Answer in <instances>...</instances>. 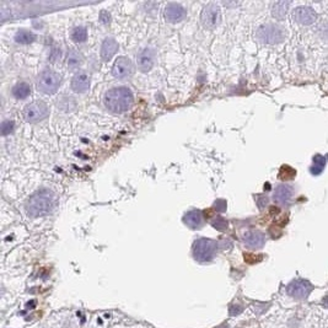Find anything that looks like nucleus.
<instances>
[{
	"label": "nucleus",
	"mask_w": 328,
	"mask_h": 328,
	"mask_svg": "<svg viewBox=\"0 0 328 328\" xmlns=\"http://www.w3.org/2000/svg\"><path fill=\"white\" fill-rule=\"evenodd\" d=\"M134 103V96L130 89L125 86H118V88L110 89L103 96V105L110 112L124 113L129 110Z\"/></svg>",
	"instance_id": "nucleus-1"
},
{
	"label": "nucleus",
	"mask_w": 328,
	"mask_h": 328,
	"mask_svg": "<svg viewBox=\"0 0 328 328\" xmlns=\"http://www.w3.org/2000/svg\"><path fill=\"white\" fill-rule=\"evenodd\" d=\"M56 196L48 188H42L34 192L26 201L25 209L27 215L31 218H39L51 213L54 207Z\"/></svg>",
	"instance_id": "nucleus-2"
},
{
	"label": "nucleus",
	"mask_w": 328,
	"mask_h": 328,
	"mask_svg": "<svg viewBox=\"0 0 328 328\" xmlns=\"http://www.w3.org/2000/svg\"><path fill=\"white\" fill-rule=\"evenodd\" d=\"M60 75L51 69H46L37 76V90L44 95H53L60 86Z\"/></svg>",
	"instance_id": "nucleus-3"
},
{
	"label": "nucleus",
	"mask_w": 328,
	"mask_h": 328,
	"mask_svg": "<svg viewBox=\"0 0 328 328\" xmlns=\"http://www.w3.org/2000/svg\"><path fill=\"white\" fill-rule=\"evenodd\" d=\"M258 41L266 44H277L284 41V29L275 24H266L258 27L257 30Z\"/></svg>",
	"instance_id": "nucleus-4"
},
{
	"label": "nucleus",
	"mask_w": 328,
	"mask_h": 328,
	"mask_svg": "<svg viewBox=\"0 0 328 328\" xmlns=\"http://www.w3.org/2000/svg\"><path fill=\"white\" fill-rule=\"evenodd\" d=\"M218 245L210 239H198L193 245V256L198 262H209L216 255Z\"/></svg>",
	"instance_id": "nucleus-5"
},
{
	"label": "nucleus",
	"mask_w": 328,
	"mask_h": 328,
	"mask_svg": "<svg viewBox=\"0 0 328 328\" xmlns=\"http://www.w3.org/2000/svg\"><path fill=\"white\" fill-rule=\"evenodd\" d=\"M49 115V107L46 102L43 101H33V102L29 103L25 106L24 112V119L27 123H37L41 120L46 119Z\"/></svg>",
	"instance_id": "nucleus-6"
},
{
	"label": "nucleus",
	"mask_w": 328,
	"mask_h": 328,
	"mask_svg": "<svg viewBox=\"0 0 328 328\" xmlns=\"http://www.w3.org/2000/svg\"><path fill=\"white\" fill-rule=\"evenodd\" d=\"M201 21L206 29L214 30L221 22V10L216 2H209L203 7L201 14Z\"/></svg>",
	"instance_id": "nucleus-7"
},
{
	"label": "nucleus",
	"mask_w": 328,
	"mask_h": 328,
	"mask_svg": "<svg viewBox=\"0 0 328 328\" xmlns=\"http://www.w3.org/2000/svg\"><path fill=\"white\" fill-rule=\"evenodd\" d=\"M314 290V287L310 282L304 279H297L294 282L290 283L287 288L288 295H290L292 298L295 299H306L310 295V293Z\"/></svg>",
	"instance_id": "nucleus-8"
},
{
	"label": "nucleus",
	"mask_w": 328,
	"mask_h": 328,
	"mask_svg": "<svg viewBox=\"0 0 328 328\" xmlns=\"http://www.w3.org/2000/svg\"><path fill=\"white\" fill-rule=\"evenodd\" d=\"M134 73V65L128 57H119L112 66V75L116 79H127Z\"/></svg>",
	"instance_id": "nucleus-9"
},
{
	"label": "nucleus",
	"mask_w": 328,
	"mask_h": 328,
	"mask_svg": "<svg viewBox=\"0 0 328 328\" xmlns=\"http://www.w3.org/2000/svg\"><path fill=\"white\" fill-rule=\"evenodd\" d=\"M155 63H156V51L154 48H147L142 49L139 52L137 57V64L138 69H139L142 73H148V71L151 70L154 68Z\"/></svg>",
	"instance_id": "nucleus-10"
},
{
	"label": "nucleus",
	"mask_w": 328,
	"mask_h": 328,
	"mask_svg": "<svg viewBox=\"0 0 328 328\" xmlns=\"http://www.w3.org/2000/svg\"><path fill=\"white\" fill-rule=\"evenodd\" d=\"M164 16L166 19L167 22H171V24H177V22H181L182 20L186 19L187 16V10L182 6L181 4H177V2H170L165 6Z\"/></svg>",
	"instance_id": "nucleus-11"
},
{
	"label": "nucleus",
	"mask_w": 328,
	"mask_h": 328,
	"mask_svg": "<svg viewBox=\"0 0 328 328\" xmlns=\"http://www.w3.org/2000/svg\"><path fill=\"white\" fill-rule=\"evenodd\" d=\"M91 79L90 75L85 71H79L73 76L70 83V88L74 92L78 93H85L86 91L90 89Z\"/></svg>",
	"instance_id": "nucleus-12"
},
{
	"label": "nucleus",
	"mask_w": 328,
	"mask_h": 328,
	"mask_svg": "<svg viewBox=\"0 0 328 328\" xmlns=\"http://www.w3.org/2000/svg\"><path fill=\"white\" fill-rule=\"evenodd\" d=\"M294 20L301 25H312L317 20V14L312 7L300 6L294 10Z\"/></svg>",
	"instance_id": "nucleus-13"
},
{
	"label": "nucleus",
	"mask_w": 328,
	"mask_h": 328,
	"mask_svg": "<svg viewBox=\"0 0 328 328\" xmlns=\"http://www.w3.org/2000/svg\"><path fill=\"white\" fill-rule=\"evenodd\" d=\"M274 201L280 206H289L294 197V188L289 184H280L274 191Z\"/></svg>",
	"instance_id": "nucleus-14"
},
{
	"label": "nucleus",
	"mask_w": 328,
	"mask_h": 328,
	"mask_svg": "<svg viewBox=\"0 0 328 328\" xmlns=\"http://www.w3.org/2000/svg\"><path fill=\"white\" fill-rule=\"evenodd\" d=\"M183 223L192 230H199L204 224V216L199 209H192L183 216Z\"/></svg>",
	"instance_id": "nucleus-15"
},
{
	"label": "nucleus",
	"mask_w": 328,
	"mask_h": 328,
	"mask_svg": "<svg viewBox=\"0 0 328 328\" xmlns=\"http://www.w3.org/2000/svg\"><path fill=\"white\" fill-rule=\"evenodd\" d=\"M243 242L250 248H261L265 245L266 236L258 230H250L243 234Z\"/></svg>",
	"instance_id": "nucleus-16"
},
{
	"label": "nucleus",
	"mask_w": 328,
	"mask_h": 328,
	"mask_svg": "<svg viewBox=\"0 0 328 328\" xmlns=\"http://www.w3.org/2000/svg\"><path fill=\"white\" fill-rule=\"evenodd\" d=\"M118 42L116 41L113 37H107V38H105V41L102 42V44H101V58H102V60L105 61H108L110 59L113 58V56H115L116 53L118 52Z\"/></svg>",
	"instance_id": "nucleus-17"
},
{
	"label": "nucleus",
	"mask_w": 328,
	"mask_h": 328,
	"mask_svg": "<svg viewBox=\"0 0 328 328\" xmlns=\"http://www.w3.org/2000/svg\"><path fill=\"white\" fill-rule=\"evenodd\" d=\"M76 106H78V103L74 100V97L68 95H63L57 101V107H58V110L61 111V112H74V111L76 110Z\"/></svg>",
	"instance_id": "nucleus-18"
},
{
	"label": "nucleus",
	"mask_w": 328,
	"mask_h": 328,
	"mask_svg": "<svg viewBox=\"0 0 328 328\" xmlns=\"http://www.w3.org/2000/svg\"><path fill=\"white\" fill-rule=\"evenodd\" d=\"M31 85L25 81H21V83H17L16 85L12 88V96L17 100H25V98L29 97L31 95Z\"/></svg>",
	"instance_id": "nucleus-19"
},
{
	"label": "nucleus",
	"mask_w": 328,
	"mask_h": 328,
	"mask_svg": "<svg viewBox=\"0 0 328 328\" xmlns=\"http://www.w3.org/2000/svg\"><path fill=\"white\" fill-rule=\"evenodd\" d=\"M290 6V1H277L272 5L273 17L278 20H284L288 14V9Z\"/></svg>",
	"instance_id": "nucleus-20"
},
{
	"label": "nucleus",
	"mask_w": 328,
	"mask_h": 328,
	"mask_svg": "<svg viewBox=\"0 0 328 328\" xmlns=\"http://www.w3.org/2000/svg\"><path fill=\"white\" fill-rule=\"evenodd\" d=\"M66 64L69 69H78L83 64V56L76 49L70 48L66 56Z\"/></svg>",
	"instance_id": "nucleus-21"
},
{
	"label": "nucleus",
	"mask_w": 328,
	"mask_h": 328,
	"mask_svg": "<svg viewBox=\"0 0 328 328\" xmlns=\"http://www.w3.org/2000/svg\"><path fill=\"white\" fill-rule=\"evenodd\" d=\"M34 38H36V36L31 31L25 29L19 30L15 34V41L20 44H30L34 41Z\"/></svg>",
	"instance_id": "nucleus-22"
},
{
	"label": "nucleus",
	"mask_w": 328,
	"mask_h": 328,
	"mask_svg": "<svg viewBox=\"0 0 328 328\" xmlns=\"http://www.w3.org/2000/svg\"><path fill=\"white\" fill-rule=\"evenodd\" d=\"M70 36L75 43H83L88 38V30L84 26H76L73 29Z\"/></svg>",
	"instance_id": "nucleus-23"
},
{
	"label": "nucleus",
	"mask_w": 328,
	"mask_h": 328,
	"mask_svg": "<svg viewBox=\"0 0 328 328\" xmlns=\"http://www.w3.org/2000/svg\"><path fill=\"white\" fill-rule=\"evenodd\" d=\"M325 166H326V157H324L322 155H316L314 157V165L311 166L310 171L314 176H319L322 174Z\"/></svg>",
	"instance_id": "nucleus-24"
},
{
	"label": "nucleus",
	"mask_w": 328,
	"mask_h": 328,
	"mask_svg": "<svg viewBox=\"0 0 328 328\" xmlns=\"http://www.w3.org/2000/svg\"><path fill=\"white\" fill-rule=\"evenodd\" d=\"M278 176H279V179H283V181H288V179H293L295 176H297V171H295L293 167L285 165V166H283L282 169H280Z\"/></svg>",
	"instance_id": "nucleus-25"
},
{
	"label": "nucleus",
	"mask_w": 328,
	"mask_h": 328,
	"mask_svg": "<svg viewBox=\"0 0 328 328\" xmlns=\"http://www.w3.org/2000/svg\"><path fill=\"white\" fill-rule=\"evenodd\" d=\"M211 226L219 231H225L226 229H228L229 223L223 216H216V218H214L213 220H211Z\"/></svg>",
	"instance_id": "nucleus-26"
},
{
	"label": "nucleus",
	"mask_w": 328,
	"mask_h": 328,
	"mask_svg": "<svg viewBox=\"0 0 328 328\" xmlns=\"http://www.w3.org/2000/svg\"><path fill=\"white\" fill-rule=\"evenodd\" d=\"M14 128H15V123L12 122V120H5V122H2L1 124V134L2 135H9L10 133L14 132Z\"/></svg>",
	"instance_id": "nucleus-27"
},
{
	"label": "nucleus",
	"mask_w": 328,
	"mask_h": 328,
	"mask_svg": "<svg viewBox=\"0 0 328 328\" xmlns=\"http://www.w3.org/2000/svg\"><path fill=\"white\" fill-rule=\"evenodd\" d=\"M214 207L218 211H225L226 210V202L223 201V199H219L214 203Z\"/></svg>",
	"instance_id": "nucleus-28"
},
{
	"label": "nucleus",
	"mask_w": 328,
	"mask_h": 328,
	"mask_svg": "<svg viewBox=\"0 0 328 328\" xmlns=\"http://www.w3.org/2000/svg\"><path fill=\"white\" fill-rule=\"evenodd\" d=\"M257 204L258 207H260V209H263L265 207H267L268 198L266 196H257Z\"/></svg>",
	"instance_id": "nucleus-29"
},
{
	"label": "nucleus",
	"mask_w": 328,
	"mask_h": 328,
	"mask_svg": "<svg viewBox=\"0 0 328 328\" xmlns=\"http://www.w3.org/2000/svg\"><path fill=\"white\" fill-rule=\"evenodd\" d=\"M100 19H101V22H103V24H110L111 15L108 14L107 11L103 10V11H101V14H100Z\"/></svg>",
	"instance_id": "nucleus-30"
},
{
	"label": "nucleus",
	"mask_w": 328,
	"mask_h": 328,
	"mask_svg": "<svg viewBox=\"0 0 328 328\" xmlns=\"http://www.w3.org/2000/svg\"><path fill=\"white\" fill-rule=\"evenodd\" d=\"M59 58H60V49H58V48H53V49H52L51 60L52 61H57Z\"/></svg>",
	"instance_id": "nucleus-31"
},
{
	"label": "nucleus",
	"mask_w": 328,
	"mask_h": 328,
	"mask_svg": "<svg viewBox=\"0 0 328 328\" xmlns=\"http://www.w3.org/2000/svg\"><path fill=\"white\" fill-rule=\"evenodd\" d=\"M241 312H242V307L239 306V305H233V306L230 307L231 316H236V315L241 314Z\"/></svg>",
	"instance_id": "nucleus-32"
}]
</instances>
